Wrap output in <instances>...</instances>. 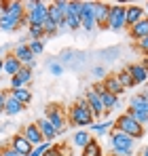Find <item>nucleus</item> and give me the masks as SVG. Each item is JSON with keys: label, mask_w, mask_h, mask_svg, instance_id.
Instances as JSON below:
<instances>
[{"label": "nucleus", "mask_w": 148, "mask_h": 156, "mask_svg": "<svg viewBox=\"0 0 148 156\" xmlns=\"http://www.w3.org/2000/svg\"><path fill=\"white\" fill-rule=\"evenodd\" d=\"M129 108L131 110H138V112H146L148 114V97L144 93H138L129 99Z\"/></svg>", "instance_id": "nucleus-24"}, {"label": "nucleus", "mask_w": 148, "mask_h": 156, "mask_svg": "<svg viewBox=\"0 0 148 156\" xmlns=\"http://www.w3.org/2000/svg\"><path fill=\"white\" fill-rule=\"evenodd\" d=\"M28 34H30V40H43V38H45V30L40 26L28 27Z\"/></svg>", "instance_id": "nucleus-32"}, {"label": "nucleus", "mask_w": 148, "mask_h": 156, "mask_svg": "<svg viewBox=\"0 0 148 156\" xmlns=\"http://www.w3.org/2000/svg\"><path fill=\"white\" fill-rule=\"evenodd\" d=\"M80 156H104V150H102V146H99L98 139L91 137V141L83 148V154Z\"/></svg>", "instance_id": "nucleus-26"}, {"label": "nucleus", "mask_w": 148, "mask_h": 156, "mask_svg": "<svg viewBox=\"0 0 148 156\" xmlns=\"http://www.w3.org/2000/svg\"><path fill=\"white\" fill-rule=\"evenodd\" d=\"M32 70L30 68H21L19 72H17V76L11 78V91L13 89H24V87H28L30 82H32Z\"/></svg>", "instance_id": "nucleus-13"}, {"label": "nucleus", "mask_w": 148, "mask_h": 156, "mask_svg": "<svg viewBox=\"0 0 148 156\" xmlns=\"http://www.w3.org/2000/svg\"><path fill=\"white\" fill-rule=\"evenodd\" d=\"M24 66H21V61L13 55V53H9L6 57H4V68H2V74H6V76H17V72L21 70Z\"/></svg>", "instance_id": "nucleus-16"}, {"label": "nucleus", "mask_w": 148, "mask_h": 156, "mask_svg": "<svg viewBox=\"0 0 148 156\" xmlns=\"http://www.w3.org/2000/svg\"><path fill=\"white\" fill-rule=\"evenodd\" d=\"M125 15H127V6H123V4H112L110 6V17H108V27L112 32H121L123 27H127Z\"/></svg>", "instance_id": "nucleus-6"}, {"label": "nucleus", "mask_w": 148, "mask_h": 156, "mask_svg": "<svg viewBox=\"0 0 148 156\" xmlns=\"http://www.w3.org/2000/svg\"><path fill=\"white\" fill-rule=\"evenodd\" d=\"M80 27V15L78 13H66V30H72V32H76Z\"/></svg>", "instance_id": "nucleus-28"}, {"label": "nucleus", "mask_w": 148, "mask_h": 156, "mask_svg": "<svg viewBox=\"0 0 148 156\" xmlns=\"http://www.w3.org/2000/svg\"><path fill=\"white\" fill-rule=\"evenodd\" d=\"M93 74H95V76H104V78H106V70H104L102 66H98V68H93Z\"/></svg>", "instance_id": "nucleus-39"}, {"label": "nucleus", "mask_w": 148, "mask_h": 156, "mask_svg": "<svg viewBox=\"0 0 148 156\" xmlns=\"http://www.w3.org/2000/svg\"><path fill=\"white\" fill-rule=\"evenodd\" d=\"M91 89H93V91L99 95L102 105H104V116H108V114H110V110H114V108H117V104H119V97H114L112 93H108V91L104 89V84H102V82H95Z\"/></svg>", "instance_id": "nucleus-7"}, {"label": "nucleus", "mask_w": 148, "mask_h": 156, "mask_svg": "<svg viewBox=\"0 0 148 156\" xmlns=\"http://www.w3.org/2000/svg\"><path fill=\"white\" fill-rule=\"evenodd\" d=\"M24 23H28L24 19H19V17H13V15H9V13H4L2 17H0V30L2 32H15L19 26H24Z\"/></svg>", "instance_id": "nucleus-14"}, {"label": "nucleus", "mask_w": 148, "mask_h": 156, "mask_svg": "<svg viewBox=\"0 0 148 156\" xmlns=\"http://www.w3.org/2000/svg\"><path fill=\"white\" fill-rule=\"evenodd\" d=\"M127 70H129V74H131V78H133V82H135V84L148 82V72L144 70V66H142V63H131V66H127Z\"/></svg>", "instance_id": "nucleus-18"}, {"label": "nucleus", "mask_w": 148, "mask_h": 156, "mask_svg": "<svg viewBox=\"0 0 148 156\" xmlns=\"http://www.w3.org/2000/svg\"><path fill=\"white\" fill-rule=\"evenodd\" d=\"M108 17H110V4L95 2V26L106 30L108 27Z\"/></svg>", "instance_id": "nucleus-11"}, {"label": "nucleus", "mask_w": 148, "mask_h": 156, "mask_svg": "<svg viewBox=\"0 0 148 156\" xmlns=\"http://www.w3.org/2000/svg\"><path fill=\"white\" fill-rule=\"evenodd\" d=\"M2 156H21V154H17V152L11 150V148H2Z\"/></svg>", "instance_id": "nucleus-38"}, {"label": "nucleus", "mask_w": 148, "mask_h": 156, "mask_svg": "<svg viewBox=\"0 0 148 156\" xmlns=\"http://www.w3.org/2000/svg\"><path fill=\"white\" fill-rule=\"evenodd\" d=\"M85 99H87V104H89V108H91V112H93V118H95V120H98L99 116H104V105H102V99H99V95L93 91V89H89V91H87Z\"/></svg>", "instance_id": "nucleus-12"}, {"label": "nucleus", "mask_w": 148, "mask_h": 156, "mask_svg": "<svg viewBox=\"0 0 148 156\" xmlns=\"http://www.w3.org/2000/svg\"><path fill=\"white\" fill-rule=\"evenodd\" d=\"M4 101H6V91H0V114L4 112Z\"/></svg>", "instance_id": "nucleus-37"}, {"label": "nucleus", "mask_w": 148, "mask_h": 156, "mask_svg": "<svg viewBox=\"0 0 148 156\" xmlns=\"http://www.w3.org/2000/svg\"><path fill=\"white\" fill-rule=\"evenodd\" d=\"M45 118H47L51 125L55 127L57 135H61V133L66 131V127H68V116H66V110H64L61 105H57V104L47 105V110H45Z\"/></svg>", "instance_id": "nucleus-3"}, {"label": "nucleus", "mask_w": 148, "mask_h": 156, "mask_svg": "<svg viewBox=\"0 0 148 156\" xmlns=\"http://www.w3.org/2000/svg\"><path fill=\"white\" fill-rule=\"evenodd\" d=\"M129 36H131L133 40H142V38H146V36H148V17H144L142 21H138L135 26L129 27Z\"/></svg>", "instance_id": "nucleus-20"}, {"label": "nucleus", "mask_w": 148, "mask_h": 156, "mask_svg": "<svg viewBox=\"0 0 148 156\" xmlns=\"http://www.w3.org/2000/svg\"><path fill=\"white\" fill-rule=\"evenodd\" d=\"M9 95L15 97L19 104H24V105H28L32 101V91H30L28 87H24V89H13V91H9Z\"/></svg>", "instance_id": "nucleus-25"}, {"label": "nucleus", "mask_w": 148, "mask_h": 156, "mask_svg": "<svg viewBox=\"0 0 148 156\" xmlns=\"http://www.w3.org/2000/svg\"><path fill=\"white\" fill-rule=\"evenodd\" d=\"M47 17H49V4L47 2H40V0H36V4H34V9H30V11H25V21H28V26H40L47 21Z\"/></svg>", "instance_id": "nucleus-4"}, {"label": "nucleus", "mask_w": 148, "mask_h": 156, "mask_svg": "<svg viewBox=\"0 0 148 156\" xmlns=\"http://www.w3.org/2000/svg\"><path fill=\"white\" fill-rule=\"evenodd\" d=\"M21 135H24L25 139H28V141L34 146V148H36V146H40V144H45V139H43L40 129H38V125H36V122H34V125H25Z\"/></svg>", "instance_id": "nucleus-15"}, {"label": "nucleus", "mask_w": 148, "mask_h": 156, "mask_svg": "<svg viewBox=\"0 0 148 156\" xmlns=\"http://www.w3.org/2000/svg\"><path fill=\"white\" fill-rule=\"evenodd\" d=\"M80 27L85 32L95 30V2H83V11H80Z\"/></svg>", "instance_id": "nucleus-8"}, {"label": "nucleus", "mask_w": 148, "mask_h": 156, "mask_svg": "<svg viewBox=\"0 0 148 156\" xmlns=\"http://www.w3.org/2000/svg\"><path fill=\"white\" fill-rule=\"evenodd\" d=\"M49 70H51V74H53V76H61V74H64V66H61V63H57V61H51V63H49Z\"/></svg>", "instance_id": "nucleus-34"}, {"label": "nucleus", "mask_w": 148, "mask_h": 156, "mask_svg": "<svg viewBox=\"0 0 148 156\" xmlns=\"http://www.w3.org/2000/svg\"><path fill=\"white\" fill-rule=\"evenodd\" d=\"M9 148H11V150H15L17 154H21V156H28L32 150H34V146L25 139L21 133H17V135H13V137H11V146H9Z\"/></svg>", "instance_id": "nucleus-10"}, {"label": "nucleus", "mask_w": 148, "mask_h": 156, "mask_svg": "<svg viewBox=\"0 0 148 156\" xmlns=\"http://www.w3.org/2000/svg\"><path fill=\"white\" fill-rule=\"evenodd\" d=\"M59 57H61V61H64V63H70V61L74 59V53L72 51H64Z\"/></svg>", "instance_id": "nucleus-36"}, {"label": "nucleus", "mask_w": 148, "mask_h": 156, "mask_svg": "<svg viewBox=\"0 0 148 156\" xmlns=\"http://www.w3.org/2000/svg\"><path fill=\"white\" fill-rule=\"evenodd\" d=\"M146 17V13H144V9L142 6H138V4H131V6H127V15H125V19H127V27L135 26L138 21H142Z\"/></svg>", "instance_id": "nucleus-17"}, {"label": "nucleus", "mask_w": 148, "mask_h": 156, "mask_svg": "<svg viewBox=\"0 0 148 156\" xmlns=\"http://www.w3.org/2000/svg\"><path fill=\"white\" fill-rule=\"evenodd\" d=\"M24 104H19L15 97H11L9 93H6V101H4V114L6 116H17L19 112H24Z\"/></svg>", "instance_id": "nucleus-22"}, {"label": "nucleus", "mask_w": 148, "mask_h": 156, "mask_svg": "<svg viewBox=\"0 0 148 156\" xmlns=\"http://www.w3.org/2000/svg\"><path fill=\"white\" fill-rule=\"evenodd\" d=\"M2 68H4V57H0V76H2Z\"/></svg>", "instance_id": "nucleus-43"}, {"label": "nucleus", "mask_w": 148, "mask_h": 156, "mask_svg": "<svg viewBox=\"0 0 148 156\" xmlns=\"http://www.w3.org/2000/svg\"><path fill=\"white\" fill-rule=\"evenodd\" d=\"M144 95L148 97V82H146V89H144Z\"/></svg>", "instance_id": "nucleus-44"}, {"label": "nucleus", "mask_w": 148, "mask_h": 156, "mask_svg": "<svg viewBox=\"0 0 148 156\" xmlns=\"http://www.w3.org/2000/svg\"><path fill=\"white\" fill-rule=\"evenodd\" d=\"M68 122H72L76 127H91L93 122H95V118H93V112H91V108L87 104V99L85 97H78L72 105H70V110H68Z\"/></svg>", "instance_id": "nucleus-1"}, {"label": "nucleus", "mask_w": 148, "mask_h": 156, "mask_svg": "<svg viewBox=\"0 0 148 156\" xmlns=\"http://www.w3.org/2000/svg\"><path fill=\"white\" fill-rule=\"evenodd\" d=\"M125 114H129V116H131L138 125H142V127H144V125H148V114H146V112H138V110L127 108V110H125Z\"/></svg>", "instance_id": "nucleus-30"}, {"label": "nucleus", "mask_w": 148, "mask_h": 156, "mask_svg": "<svg viewBox=\"0 0 148 156\" xmlns=\"http://www.w3.org/2000/svg\"><path fill=\"white\" fill-rule=\"evenodd\" d=\"M89 141H91V135H89V131H87V129L74 131V135H72V146H74V148H80V150H83Z\"/></svg>", "instance_id": "nucleus-23"}, {"label": "nucleus", "mask_w": 148, "mask_h": 156, "mask_svg": "<svg viewBox=\"0 0 148 156\" xmlns=\"http://www.w3.org/2000/svg\"><path fill=\"white\" fill-rule=\"evenodd\" d=\"M144 13H148V2H146V6H144Z\"/></svg>", "instance_id": "nucleus-45"}, {"label": "nucleus", "mask_w": 148, "mask_h": 156, "mask_svg": "<svg viewBox=\"0 0 148 156\" xmlns=\"http://www.w3.org/2000/svg\"><path fill=\"white\" fill-rule=\"evenodd\" d=\"M43 30H45V38H51V36H55V34H57V30H59V27H57L49 17H47V21L43 23Z\"/></svg>", "instance_id": "nucleus-33"}, {"label": "nucleus", "mask_w": 148, "mask_h": 156, "mask_svg": "<svg viewBox=\"0 0 148 156\" xmlns=\"http://www.w3.org/2000/svg\"><path fill=\"white\" fill-rule=\"evenodd\" d=\"M13 55L21 61V66L24 68H34V63H36V57L32 55V51H30V47H28V42H21V44H17L15 49H13Z\"/></svg>", "instance_id": "nucleus-9"}, {"label": "nucleus", "mask_w": 148, "mask_h": 156, "mask_svg": "<svg viewBox=\"0 0 148 156\" xmlns=\"http://www.w3.org/2000/svg\"><path fill=\"white\" fill-rule=\"evenodd\" d=\"M0 156H2V148H0Z\"/></svg>", "instance_id": "nucleus-46"}, {"label": "nucleus", "mask_w": 148, "mask_h": 156, "mask_svg": "<svg viewBox=\"0 0 148 156\" xmlns=\"http://www.w3.org/2000/svg\"><path fill=\"white\" fill-rule=\"evenodd\" d=\"M102 84H104V89H106L108 93H112L114 97H119L121 93H125V89L121 87V82H119L117 76H106L104 80H102Z\"/></svg>", "instance_id": "nucleus-21"}, {"label": "nucleus", "mask_w": 148, "mask_h": 156, "mask_svg": "<svg viewBox=\"0 0 148 156\" xmlns=\"http://www.w3.org/2000/svg\"><path fill=\"white\" fill-rule=\"evenodd\" d=\"M138 156H148V146H144V148L140 150V154H138Z\"/></svg>", "instance_id": "nucleus-41"}, {"label": "nucleus", "mask_w": 148, "mask_h": 156, "mask_svg": "<svg viewBox=\"0 0 148 156\" xmlns=\"http://www.w3.org/2000/svg\"><path fill=\"white\" fill-rule=\"evenodd\" d=\"M114 129L121 131V133H125V135H129V137H133L135 141H138V139H142V137H144V133H146V129H144L142 125H138L129 114H121V116L114 120Z\"/></svg>", "instance_id": "nucleus-2"}, {"label": "nucleus", "mask_w": 148, "mask_h": 156, "mask_svg": "<svg viewBox=\"0 0 148 156\" xmlns=\"http://www.w3.org/2000/svg\"><path fill=\"white\" fill-rule=\"evenodd\" d=\"M36 125H38V129H40V135H43V139H45V141H53V139L57 137V131H55V127L51 125V122L47 120V118H45V116H43V118H40Z\"/></svg>", "instance_id": "nucleus-19"}, {"label": "nucleus", "mask_w": 148, "mask_h": 156, "mask_svg": "<svg viewBox=\"0 0 148 156\" xmlns=\"http://www.w3.org/2000/svg\"><path fill=\"white\" fill-rule=\"evenodd\" d=\"M112 156H133V152H121V150H112Z\"/></svg>", "instance_id": "nucleus-40"}, {"label": "nucleus", "mask_w": 148, "mask_h": 156, "mask_svg": "<svg viewBox=\"0 0 148 156\" xmlns=\"http://www.w3.org/2000/svg\"><path fill=\"white\" fill-rule=\"evenodd\" d=\"M135 49H138V51L142 53L144 57H148V36H146V38H142V40H138Z\"/></svg>", "instance_id": "nucleus-35"}, {"label": "nucleus", "mask_w": 148, "mask_h": 156, "mask_svg": "<svg viewBox=\"0 0 148 156\" xmlns=\"http://www.w3.org/2000/svg\"><path fill=\"white\" fill-rule=\"evenodd\" d=\"M142 66H144V70L148 72V57H144V59H142Z\"/></svg>", "instance_id": "nucleus-42"}, {"label": "nucleus", "mask_w": 148, "mask_h": 156, "mask_svg": "<svg viewBox=\"0 0 148 156\" xmlns=\"http://www.w3.org/2000/svg\"><path fill=\"white\" fill-rule=\"evenodd\" d=\"M28 47H30V51H32L34 57L43 55V51H45V42H43V40H30V42H28Z\"/></svg>", "instance_id": "nucleus-31"}, {"label": "nucleus", "mask_w": 148, "mask_h": 156, "mask_svg": "<svg viewBox=\"0 0 148 156\" xmlns=\"http://www.w3.org/2000/svg\"><path fill=\"white\" fill-rule=\"evenodd\" d=\"M117 78H119V82H121V87H123V89H133V87H135V82H133V78H131V74H129V70H127V68L121 70V72L117 74Z\"/></svg>", "instance_id": "nucleus-29"}, {"label": "nucleus", "mask_w": 148, "mask_h": 156, "mask_svg": "<svg viewBox=\"0 0 148 156\" xmlns=\"http://www.w3.org/2000/svg\"><path fill=\"white\" fill-rule=\"evenodd\" d=\"M114 129V120H106V122H93L91 131L95 135H110V131Z\"/></svg>", "instance_id": "nucleus-27"}, {"label": "nucleus", "mask_w": 148, "mask_h": 156, "mask_svg": "<svg viewBox=\"0 0 148 156\" xmlns=\"http://www.w3.org/2000/svg\"><path fill=\"white\" fill-rule=\"evenodd\" d=\"M110 148L112 150H121V152H133L135 139L129 137V135H125V133H121V131L112 129L110 131Z\"/></svg>", "instance_id": "nucleus-5"}]
</instances>
